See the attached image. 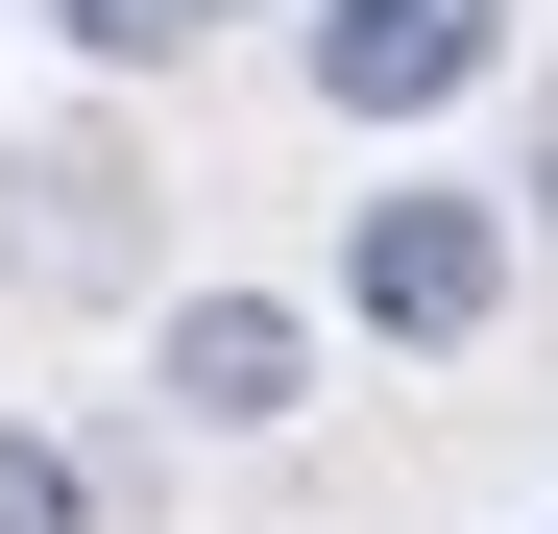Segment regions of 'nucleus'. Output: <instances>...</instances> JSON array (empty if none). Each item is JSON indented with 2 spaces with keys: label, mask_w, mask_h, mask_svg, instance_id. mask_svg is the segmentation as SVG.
<instances>
[{
  "label": "nucleus",
  "mask_w": 558,
  "mask_h": 534,
  "mask_svg": "<svg viewBox=\"0 0 558 534\" xmlns=\"http://www.w3.org/2000/svg\"><path fill=\"white\" fill-rule=\"evenodd\" d=\"M0 534H98V462H73V437H25V413H0Z\"/></svg>",
  "instance_id": "5"
},
{
  "label": "nucleus",
  "mask_w": 558,
  "mask_h": 534,
  "mask_svg": "<svg viewBox=\"0 0 558 534\" xmlns=\"http://www.w3.org/2000/svg\"><path fill=\"white\" fill-rule=\"evenodd\" d=\"M292 389H316V316L292 292H195V316H170V413H195V437H267Z\"/></svg>",
  "instance_id": "3"
},
{
  "label": "nucleus",
  "mask_w": 558,
  "mask_h": 534,
  "mask_svg": "<svg viewBox=\"0 0 558 534\" xmlns=\"http://www.w3.org/2000/svg\"><path fill=\"white\" fill-rule=\"evenodd\" d=\"M49 25H73V49H98V73H170V49H219V25H243V0H49Z\"/></svg>",
  "instance_id": "4"
},
{
  "label": "nucleus",
  "mask_w": 558,
  "mask_h": 534,
  "mask_svg": "<svg viewBox=\"0 0 558 534\" xmlns=\"http://www.w3.org/2000/svg\"><path fill=\"white\" fill-rule=\"evenodd\" d=\"M292 49H316V98H340V122H437L461 73L510 49V0H316Z\"/></svg>",
  "instance_id": "2"
},
{
  "label": "nucleus",
  "mask_w": 558,
  "mask_h": 534,
  "mask_svg": "<svg viewBox=\"0 0 558 534\" xmlns=\"http://www.w3.org/2000/svg\"><path fill=\"white\" fill-rule=\"evenodd\" d=\"M340 316H364V340H486V316H510V219L389 170V195L340 219Z\"/></svg>",
  "instance_id": "1"
}]
</instances>
